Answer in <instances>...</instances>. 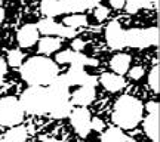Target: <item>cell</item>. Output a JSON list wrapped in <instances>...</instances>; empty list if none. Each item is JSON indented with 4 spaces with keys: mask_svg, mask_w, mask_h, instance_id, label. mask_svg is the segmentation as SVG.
Returning <instances> with one entry per match:
<instances>
[{
    "mask_svg": "<svg viewBox=\"0 0 160 142\" xmlns=\"http://www.w3.org/2000/svg\"><path fill=\"white\" fill-rule=\"evenodd\" d=\"M3 19H5V11H3V9L0 7V22H2Z\"/></svg>",
    "mask_w": 160,
    "mask_h": 142,
    "instance_id": "cell-33",
    "label": "cell"
},
{
    "mask_svg": "<svg viewBox=\"0 0 160 142\" xmlns=\"http://www.w3.org/2000/svg\"><path fill=\"white\" fill-rule=\"evenodd\" d=\"M105 40L107 45L114 49V51H120L126 47L125 43V30L120 27L119 21H111L105 28Z\"/></svg>",
    "mask_w": 160,
    "mask_h": 142,
    "instance_id": "cell-10",
    "label": "cell"
},
{
    "mask_svg": "<svg viewBox=\"0 0 160 142\" xmlns=\"http://www.w3.org/2000/svg\"><path fill=\"white\" fill-rule=\"evenodd\" d=\"M144 130L151 142H160L159 138V111H148L144 119Z\"/></svg>",
    "mask_w": 160,
    "mask_h": 142,
    "instance_id": "cell-15",
    "label": "cell"
},
{
    "mask_svg": "<svg viewBox=\"0 0 160 142\" xmlns=\"http://www.w3.org/2000/svg\"><path fill=\"white\" fill-rule=\"evenodd\" d=\"M40 9L48 18H55L62 13V9L58 0H42Z\"/></svg>",
    "mask_w": 160,
    "mask_h": 142,
    "instance_id": "cell-20",
    "label": "cell"
},
{
    "mask_svg": "<svg viewBox=\"0 0 160 142\" xmlns=\"http://www.w3.org/2000/svg\"><path fill=\"white\" fill-rule=\"evenodd\" d=\"M55 59H57V62H59V64H70V65H82V67H86V65L95 67V65H98L97 59L88 58L86 55L80 53V52H76V51L59 52L57 56H55Z\"/></svg>",
    "mask_w": 160,
    "mask_h": 142,
    "instance_id": "cell-11",
    "label": "cell"
},
{
    "mask_svg": "<svg viewBox=\"0 0 160 142\" xmlns=\"http://www.w3.org/2000/svg\"><path fill=\"white\" fill-rule=\"evenodd\" d=\"M59 47H61V40L58 37L48 36V37H43L39 42V52L43 55H51L53 52H57Z\"/></svg>",
    "mask_w": 160,
    "mask_h": 142,
    "instance_id": "cell-18",
    "label": "cell"
},
{
    "mask_svg": "<svg viewBox=\"0 0 160 142\" xmlns=\"http://www.w3.org/2000/svg\"><path fill=\"white\" fill-rule=\"evenodd\" d=\"M37 30L46 36H61V37H74L76 36L74 28H70V27L64 25V24L55 22L52 18L42 19L37 24Z\"/></svg>",
    "mask_w": 160,
    "mask_h": 142,
    "instance_id": "cell-9",
    "label": "cell"
},
{
    "mask_svg": "<svg viewBox=\"0 0 160 142\" xmlns=\"http://www.w3.org/2000/svg\"><path fill=\"white\" fill-rule=\"evenodd\" d=\"M48 93L51 99V108L49 114L53 119H64L68 117L70 113L73 111V104L70 101L71 93H70V86L65 81L64 76H57L48 85Z\"/></svg>",
    "mask_w": 160,
    "mask_h": 142,
    "instance_id": "cell-3",
    "label": "cell"
},
{
    "mask_svg": "<svg viewBox=\"0 0 160 142\" xmlns=\"http://www.w3.org/2000/svg\"><path fill=\"white\" fill-rule=\"evenodd\" d=\"M58 76V65L46 56H33L21 65V77L31 86H48Z\"/></svg>",
    "mask_w": 160,
    "mask_h": 142,
    "instance_id": "cell-1",
    "label": "cell"
},
{
    "mask_svg": "<svg viewBox=\"0 0 160 142\" xmlns=\"http://www.w3.org/2000/svg\"><path fill=\"white\" fill-rule=\"evenodd\" d=\"M125 43L129 47L144 49L159 45V28H131L125 30Z\"/></svg>",
    "mask_w": 160,
    "mask_h": 142,
    "instance_id": "cell-5",
    "label": "cell"
},
{
    "mask_svg": "<svg viewBox=\"0 0 160 142\" xmlns=\"http://www.w3.org/2000/svg\"><path fill=\"white\" fill-rule=\"evenodd\" d=\"M6 70H8V65H6L5 59H0V86L3 83V79H5Z\"/></svg>",
    "mask_w": 160,
    "mask_h": 142,
    "instance_id": "cell-29",
    "label": "cell"
},
{
    "mask_svg": "<svg viewBox=\"0 0 160 142\" xmlns=\"http://www.w3.org/2000/svg\"><path fill=\"white\" fill-rule=\"evenodd\" d=\"M91 113L88 111V108L85 107H79L74 108L71 113H70V121L71 126L74 127V130L77 132V135L82 138H86L91 133Z\"/></svg>",
    "mask_w": 160,
    "mask_h": 142,
    "instance_id": "cell-7",
    "label": "cell"
},
{
    "mask_svg": "<svg viewBox=\"0 0 160 142\" xmlns=\"http://www.w3.org/2000/svg\"><path fill=\"white\" fill-rule=\"evenodd\" d=\"M64 25H67L70 28H79V27H85L88 24V18L82 13H74V15H70L64 19Z\"/></svg>",
    "mask_w": 160,
    "mask_h": 142,
    "instance_id": "cell-23",
    "label": "cell"
},
{
    "mask_svg": "<svg viewBox=\"0 0 160 142\" xmlns=\"http://www.w3.org/2000/svg\"><path fill=\"white\" fill-rule=\"evenodd\" d=\"M105 127V123H104L101 119H92L91 120V129L92 130H104Z\"/></svg>",
    "mask_w": 160,
    "mask_h": 142,
    "instance_id": "cell-28",
    "label": "cell"
},
{
    "mask_svg": "<svg viewBox=\"0 0 160 142\" xmlns=\"http://www.w3.org/2000/svg\"><path fill=\"white\" fill-rule=\"evenodd\" d=\"M128 138L120 127H110L102 133L101 142H126Z\"/></svg>",
    "mask_w": 160,
    "mask_h": 142,
    "instance_id": "cell-22",
    "label": "cell"
},
{
    "mask_svg": "<svg viewBox=\"0 0 160 142\" xmlns=\"http://www.w3.org/2000/svg\"><path fill=\"white\" fill-rule=\"evenodd\" d=\"M101 85L108 92H119L126 86L125 79L116 73H104L101 76Z\"/></svg>",
    "mask_w": 160,
    "mask_h": 142,
    "instance_id": "cell-16",
    "label": "cell"
},
{
    "mask_svg": "<svg viewBox=\"0 0 160 142\" xmlns=\"http://www.w3.org/2000/svg\"><path fill=\"white\" fill-rule=\"evenodd\" d=\"M24 59V53L19 49H13L8 53V64L11 67H21Z\"/></svg>",
    "mask_w": 160,
    "mask_h": 142,
    "instance_id": "cell-24",
    "label": "cell"
},
{
    "mask_svg": "<svg viewBox=\"0 0 160 142\" xmlns=\"http://www.w3.org/2000/svg\"><path fill=\"white\" fill-rule=\"evenodd\" d=\"M43 142H58L57 139H46V141H43Z\"/></svg>",
    "mask_w": 160,
    "mask_h": 142,
    "instance_id": "cell-34",
    "label": "cell"
},
{
    "mask_svg": "<svg viewBox=\"0 0 160 142\" xmlns=\"http://www.w3.org/2000/svg\"><path fill=\"white\" fill-rule=\"evenodd\" d=\"M128 73H129V77H131L132 80H139L144 74H145V71H144L142 67H133V68H131Z\"/></svg>",
    "mask_w": 160,
    "mask_h": 142,
    "instance_id": "cell-27",
    "label": "cell"
},
{
    "mask_svg": "<svg viewBox=\"0 0 160 142\" xmlns=\"http://www.w3.org/2000/svg\"><path fill=\"white\" fill-rule=\"evenodd\" d=\"M114 9H122L125 6V0H108Z\"/></svg>",
    "mask_w": 160,
    "mask_h": 142,
    "instance_id": "cell-31",
    "label": "cell"
},
{
    "mask_svg": "<svg viewBox=\"0 0 160 142\" xmlns=\"http://www.w3.org/2000/svg\"><path fill=\"white\" fill-rule=\"evenodd\" d=\"M111 68L116 74H120L123 76L125 73L129 71V67H131V56L128 53H117L114 56L111 58Z\"/></svg>",
    "mask_w": 160,
    "mask_h": 142,
    "instance_id": "cell-17",
    "label": "cell"
},
{
    "mask_svg": "<svg viewBox=\"0 0 160 142\" xmlns=\"http://www.w3.org/2000/svg\"><path fill=\"white\" fill-rule=\"evenodd\" d=\"M19 102L24 111L28 114H34V115L49 114L51 99L45 86H30L28 89L22 92Z\"/></svg>",
    "mask_w": 160,
    "mask_h": 142,
    "instance_id": "cell-4",
    "label": "cell"
},
{
    "mask_svg": "<svg viewBox=\"0 0 160 142\" xmlns=\"http://www.w3.org/2000/svg\"><path fill=\"white\" fill-rule=\"evenodd\" d=\"M64 79L68 86H93L98 83L95 76H91L85 71V67L82 65H71L70 70L64 74Z\"/></svg>",
    "mask_w": 160,
    "mask_h": 142,
    "instance_id": "cell-8",
    "label": "cell"
},
{
    "mask_svg": "<svg viewBox=\"0 0 160 142\" xmlns=\"http://www.w3.org/2000/svg\"><path fill=\"white\" fill-rule=\"evenodd\" d=\"M93 13H95V18H97L98 21L101 22V21H104L105 18L108 17V9H107L105 6H99V5H98L97 7H95V12H93Z\"/></svg>",
    "mask_w": 160,
    "mask_h": 142,
    "instance_id": "cell-26",
    "label": "cell"
},
{
    "mask_svg": "<svg viewBox=\"0 0 160 142\" xmlns=\"http://www.w3.org/2000/svg\"><path fill=\"white\" fill-rule=\"evenodd\" d=\"M25 139H27V130L22 126H13L3 136V142H25Z\"/></svg>",
    "mask_w": 160,
    "mask_h": 142,
    "instance_id": "cell-21",
    "label": "cell"
},
{
    "mask_svg": "<svg viewBox=\"0 0 160 142\" xmlns=\"http://www.w3.org/2000/svg\"><path fill=\"white\" fill-rule=\"evenodd\" d=\"M24 108L21 102L13 96H6L0 99V125L13 127L24 120Z\"/></svg>",
    "mask_w": 160,
    "mask_h": 142,
    "instance_id": "cell-6",
    "label": "cell"
},
{
    "mask_svg": "<svg viewBox=\"0 0 160 142\" xmlns=\"http://www.w3.org/2000/svg\"><path fill=\"white\" fill-rule=\"evenodd\" d=\"M159 104L157 102H148L147 104V111H159Z\"/></svg>",
    "mask_w": 160,
    "mask_h": 142,
    "instance_id": "cell-32",
    "label": "cell"
},
{
    "mask_svg": "<svg viewBox=\"0 0 160 142\" xmlns=\"http://www.w3.org/2000/svg\"><path fill=\"white\" fill-rule=\"evenodd\" d=\"M144 114V105L137 98L131 95H123L117 99L113 111V121L120 129H133L137 127Z\"/></svg>",
    "mask_w": 160,
    "mask_h": 142,
    "instance_id": "cell-2",
    "label": "cell"
},
{
    "mask_svg": "<svg viewBox=\"0 0 160 142\" xmlns=\"http://www.w3.org/2000/svg\"><path fill=\"white\" fill-rule=\"evenodd\" d=\"M62 13L65 12H83L86 9H93L97 7L99 0H58Z\"/></svg>",
    "mask_w": 160,
    "mask_h": 142,
    "instance_id": "cell-12",
    "label": "cell"
},
{
    "mask_svg": "<svg viewBox=\"0 0 160 142\" xmlns=\"http://www.w3.org/2000/svg\"><path fill=\"white\" fill-rule=\"evenodd\" d=\"M39 40V30L34 24H27L18 31V43L21 47H30L37 43Z\"/></svg>",
    "mask_w": 160,
    "mask_h": 142,
    "instance_id": "cell-14",
    "label": "cell"
},
{
    "mask_svg": "<svg viewBox=\"0 0 160 142\" xmlns=\"http://www.w3.org/2000/svg\"><path fill=\"white\" fill-rule=\"evenodd\" d=\"M159 67L156 65L154 68L150 71L148 74V86L151 87V91L154 93H159L160 92V83H159Z\"/></svg>",
    "mask_w": 160,
    "mask_h": 142,
    "instance_id": "cell-25",
    "label": "cell"
},
{
    "mask_svg": "<svg viewBox=\"0 0 160 142\" xmlns=\"http://www.w3.org/2000/svg\"><path fill=\"white\" fill-rule=\"evenodd\" d=\"M157 5H159V0H125L126 12L129 13H137L139 9H145L151 6L157 7Z\"/></svg>",
    "mask_w": 160,
    "mask_h": 142,
    "instance_id": "cell-19",
    "label": "cell"
},
{
    "mask_svg": "<svg viewBox=\"0 0 160 142\" xmlns=\"http://www.w3.org/2000/svg\"><path fill=\"white\" fill-rule=\"evenodd\" d=\"M93 99H95V87L93 86H80L74 93H71V98H70L71 104L79 105V107L89 105L93 102Z\"/></svg>",
    "mask_w": 160,
    "mask_h": 142,
    "instance_id": "cell-13",
    "label": "cell"
},
{
    "mask_svg": "<svg viewBox=\"0 0 160 142\" xmlns=\"http://www.w3.org/2000/svg\"><path fill=\"white\" fill-rule=\"evenodd\" d=\"M73 47H74L76 52H80L83 47H85V42H83V40H80V39H76L74 42H73Z\"/></svg>",
    "mask_w": 160,
    "mask_h": 142,
    "instance_id": "cell-30",
    "label": "cell"
}]
</instances>
